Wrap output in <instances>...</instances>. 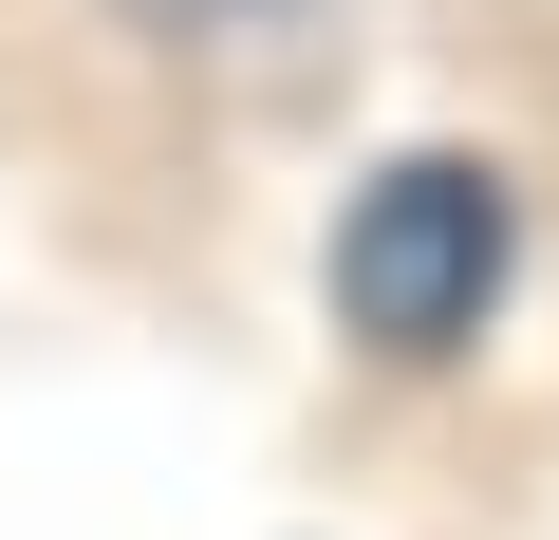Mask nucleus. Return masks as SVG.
Here are the masks:
<instances>
[{
    "label": "nucleus",
    "instance_id": "f03ea898",
    "mask_svg": "<svg viewBox=\"0 0 559 540\" xmlns=\"http://www.w3.org/2000/svg\"><path fill=\"white\" fill-rule=\"evenodd\" d=\"M150 20H242V0H150Z\"/></svg>",
    "mask_w": 559,
    "mask_h": 540
},
{
    "label": "nucleus",
    "instance_id": "f257e3e1",
    "mask_svg": "<svg viewBox=\"0 0 559 540\" xmlns=\"http://www.w3.org/2000/svg\"><path fill=\"white\" fill-rule=\"evenodd\" d=\"M503 261H522V205H503V168H466V149H392L355 205H336V317L373 336V355H466L485 336V299H503Z\"/></svg>",
    "mask_w": 559,
    "mask_h": 540
}]
</instances>
